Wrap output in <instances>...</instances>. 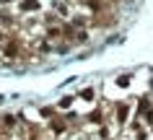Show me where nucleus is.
<instances>
[{
  "label": "nucleus",
  "instance_id": "1",
  "mask_svg": "<svg viewBox=\"0 0 153 140\" xmlns=\"http://www.w3.org/2000/svg\"><path fill=\"white\" fill-rule=\"evenodd\" d=\"M36 8H39L36 0H24V10H36Z\"/></svg>",
  "mask_w": 153,
  "mask_h": 140
},
{
  "label": "nucleus",
  "instance_id": "2",
  "mask_svg": "<svg viewBox=\"0 0 153 140\" xmlns=\"http://www.w3.org/2000/svg\"><path fill=\"white\" fill-rule=\"evenodd\" d=\"M117 117H120V122H125V117H127V107H120V112H117Z\"/></svg>",
  "mask_w": 153,
  "mask_h": 140
},
{
  "label": "nucleus",
  "instance_id": "3",
  "mask_svg": "<svg viewBox=\"0 0 153 140\" xmlns=\"http://www.w3.org/2000/svg\"><path fill=\"white\" fill-rule=\"evenodd\" d=\"M81 96H83V99H94V91H91V88H86V91L81 93Z\"/></svg>",
  "mask_w": 153,
  "mask_h": 140
},
{
  "label": "nucleus",
  "instance_id": "4",
  "mask_svg": "<svg viewBox=\"0 0 153 140\" xmlns=\"http://www.w3.org/2000/svg\"><path fill=\"white\" fill-rule=\"evenodd\" d=\"M3 3H8V0H3Z\"/></svg>",
  "mask_w": 153,
  "mask_h": 140
}]
</instances>
